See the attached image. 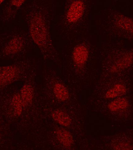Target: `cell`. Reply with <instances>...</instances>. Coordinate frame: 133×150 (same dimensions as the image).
I'll return each mask as SVG.
<instances>
[{
  "label": "cell",
  "mask_w": 133,
  "mask_h": 150,
  "mask_svg": "<svg viewBox=\"0 0 133 150\" xmlns=\"http://www.w3.org/2000/svg\"><path fill=\"white\" fill-rule=\"evenodd\" d=\"M129 105V103L125 98H119L110 103L108 108L111 111H117L127 108Z\"/></svg>",
  "instance_id": "10"
},
{
  "label": "cell",
  "mask_w": 133,
  "mask_h": 150,
  "mask_svg": "<svg viewBox=\"0 0 133 150\" xmlns=\"http://www.w3.org/2000/svg\"><path fill=\"white\" fill-rule=\"evenodd\" d=\"M69 52L74 65L78 69H82L93 53V47L88 41L80 40L71 47Z\"/></svg>",
  "instance_id": "2"
},
{
  "label": "cell",
  "mask_w": 133,
  "mask_h": 150,
  "mask_svg": "<svg viewBox=\"0 0 133 150\" xmlns=\"http://www.w3.org/2000/svg\"><path fill=\"white\" fill-rule=\"evenodd\" d=\"M52 117L56 122L65 127L70 126L72 122V120L69 115L63 110H55L52 112Z\"/></svg>",
  "instance_id": "6"
},
{
  "label": "cell",
  "mask_w": 133,
  "mask_h": 150,
  "mask_svg": "<svg viewBox=\"0 0 133 150\" xmlns=\"http://www.w3.org/2000/svg\"><path fill=\"white\" fill-rule=\"evenodd\" d=\"M51 16L43 11H37L29 18V32L34 43L45 57L57 53L52 44L50 30Z\"/></svg>",
  "instance_id": "1"
},
{
  "label": "cell",
  "mask_w": 133,
  "mask_h": 150,
  "mask_svg": "<svg viewBox=\"0 0 133 150\" xmlns=\"http://www.w3.org/2000/svg\"><path fill=\"white\" fill-rule=\"evenodd\" d=\"M119 23L124 29L133 33V22L130 20L128 18L122 19L120 20Z\"/></svg>",
  "instance_id": "13"
},
{
  "label": "cell",
  "mask_w": 133,
  "mask_h": 150,
  "mask_svg": "<svg viewBox=\"0 0 133 150\" xmlns=\"http://www.w3.org/2000/svg\"><path fill=\"white\" fill-rule=\"evenodd\" d=\"M57 140L66 148H69L73 145L74 140L73 136L69 131L64 128H59L56 131Z\"/></svg>",
  "instance_id": "5"
},
{
  "label": "cell",
  "mask_w": 133,
  "mask_h": 150,
  "mask_svg": "<svg viewBox=\"0 0 133 150\" xmlns=\"http://www.w3.org/2000/svg\"><path fill=\"white\" fill-rule=\"evenodd\" d=\"M133 61V56H128L127 57H124L121 60V62L118 63L117 64L115 65V67H113L112 68V70L113 71H116V70L121 69L125 67H127L131 64Z\"/></svg>",
  "instance_id": "12"
},
{
  "label": "cell",
  "mask_w": 133,
  "mask_h": 150,
  "mask_svg": "<svg viewBox=\"0 0 133 150\" xmlns=\"http://www.w3.org/2000/svg\"><path fill=\"white\" fill-rule=\"evenodd\" d=\"M127 91L125 87L121 84H117L106 93L105 97L107 98H112L120 97L125 94Z\"/></svg>",
  "instance_id": "9"
},
{
  "label": "cell",
  "mask_w": 133,
  "mask_h": 150,
  "mask_svg": "<svg viewBox=\"0 0 133 150\" xmlns=\"http://www.w3.org/2000/svg\"><path fill=\"white\" fill-rule=\"evenodd\" d=\"M53 92L57 99L60 101H65L69 97L68 90L65 86L61 83H56L55 84Z\"/></svg>",
  "instance_id": "8"
},
{
  "label": "cell",
  "mask_w": 133,
  "mask_h": 150,
  "mask_svg": "<svg viewBox=\"0 0 133 150\" xmlns=\"http://www.w3.org/2000/svg\"><path fill=\"white\" fill-rule=\"evenodd\" d=\"M20 95L22 98L23 106L30 105L32 103L33 98V88L30 84H25L22 87Z\"/></svg>",
  "instance_id": "7"
},
{
  "label": "cell",
  "mask_w": 133,
  "mask_h": 150,
  "mask_svg": "<svg viewBox=\"0 0 133 150\" xmlns=\"http://www.w3.org/2000/svg\"><path fill=\"white\" fill-rule=\"evenodd\" d=\"M18 69L13 65L0 67V87L8 85L13 81L18 74Z\"/></svg>",
  "instance_id": "3"
},
{
  "label": "cell",
  "mask_w": 133,
  "mask_h": 150,
  "mask_svg": "<svg viewBox=\"0 0 133 150\" xmlns=\"http://www.w3.org/2000/svg\"><path fill=\"white\" fill-rule=\"evenodd\" d=\"M26 0H11V4L14 7L19 8L20 7Z\"/></svg>",
  "instance_id": "14"
},
{
  "label": "cell",
  "mask_w": 133,
  "mask_h": 150,
  "mask_svg": "<svg viewBox=\"0 0 133 150\" xmlns=\"http://www.w3.org/2000/svg\"><path fill=\"white\" fill-rule=\"evenodd\" d=\"M11 105L15 115H20L23 106L22 98L19 94L16 93L13 96L11 100Z\"/></svg>",
  "instance_id": "11"
},
{
  "label": "cell",
  "mask_w": 133,
  "mask_h": 150,
  "mask_svg": "<svg viewBox=\"0 0 133 150\" xmlns=\"http://www.w3.org/2000/svg\"><path fill=\"white\" fill-rule=\"evenodd\" d=\"M24 40L23 37L17 36L10 40L4 49L6 55L15 54L20 51L24 46Z\"/></svg>",
  "instance_id": "4"
},
{
  "label": "cell",
  "mask_w": 133,
  "mask_h": 150,
  "mask_svg": "<svg viewBox=\"0 0 133 150\" xmlns=\"http://www.w3.org/2000/svg\"><path fill=\"white\" fill-rule=\"evenodd\" d=\"M4 1L5 0H0V5H1L3 3Z\"/></svg>",
  "instance_id": "15"
}]
</instances>
